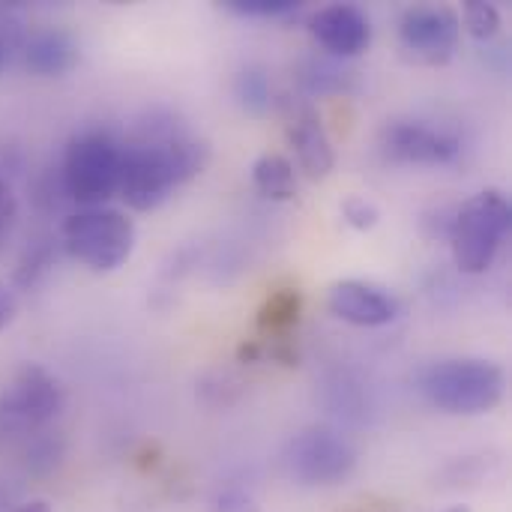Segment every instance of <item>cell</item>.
I'll return each instance as SVG.
<instances>
[{
	"instance_id": "603a6c76",
	"label": "cell",
	"mask_w": 512,
	"mask_h": 512,
	"mask_svg": "<svg viewBox=\"0 0 512 512\" xmlns=\"http://www.w3.org/2000/svg\"><path fill=\"white\" fill-rule=\"evenodd\" d=\"M237 15H252V18H276V15H291L297 12L300 3L294 0H228L225 3Z\"/></svg>"
},
{
	"instance_id": "30bf717a",
	"label": "cell",
	"mask_w": 512,
	"mask_h": 512,
	"mask_svg": "<svg viewBox=\"0 0 512 512\" xmlns=\"http://www.w3.org/2000/svg\"><path fill=\"white\" fill-rule=\"evenodd\" d=\"M327 309L351 327H387L399 318V300L360 279H342L327 294Z\"/></svg>"
},
{
	"instance_id": "9a60e30c",
	"label": "cell",
	"mask_w": 512,
	"mask_h": 512,
	"mask_svg": "<svg viewBox=\"0 0 512 512\" xmlns=\"http://www.w3.org/2000/svg\"><path fill=\"white\" fill-rule=\"evenodd\" d=\"M297 321H300V294L294 288L270 294L267 303L261 306V315H258V327L270 336L288 333Z\"/></svg>"
},
{
	"instance_id": "4fadbf2b",
	"label": "cell",
	"mask_w": 512,
	"mask_h": 512,
	"mask_svg": "<svg viewBox=\"0 0 512 512\" xmlns=\"http://www.w3.org/2000/svg\"><path fill=\"white\" fill-rule=\"evenodd\" d=\"M24 66L39 78H60L78 63L75 39L60 27H42L24 39L21 48Z\"/></svg>"
},
{
	"instance_id": "5bb4252c",
	"label": "cell",
	"mask_w": 512,
	"mask_h": 512,
	"mask_svg": "<svg viewBox=\"0 0 512 512\" xmlns=\"http://www.w3.org/2000/svg\"><path fill=\"white\" fill-rule=\"evenodd\" d=\"M255 189L270 201H291L297 195V174L294 165L279 153H264L252 165Z\"/></svg>"
},
{
	"instance_id": "d6986e66",
	"label": "cell",
	"mask_w": 512,
	"mask_h": 512,
	"mask_svg": "<svg viewBox=\"0 0 512 512\" xmlns=\"http://www.w3.org/2000/svg\"><path fill=\"white\" fill-rule=\"evenodd\" d=\"M24 39H27L24 21L12 12V6L0 3V72H6L12 60L21 54Z\"/></svg>"
},
{
	"instance_id": "3957f363",
	"label": "cell",
	"mask_w": 512,
	"mask_h": 512,
	"mask_svg": "<svg viewBox=\"0 0 512 512\" xmlns=\"http://www.w3.org/2000/svg\"><path fill=\"white\" fill-rule=\"evenodd\" d=\"M510 228L512 207L504 192L486 189L468 198L462 207H456L447 237L453 246L456 267L468 276L486 273L495 264L504 240L510 237Z\"/></svg>"
},
{
	"instance_id": "484cf974",
	"label": "cell",
	"mask_w": 512,
	"mask_h": 512,
	"mask_svg": "<svg viewBox=\"0 0 512 512\" xmlns=\"http://www.w3.org/2000/svg\"><path fill=\"white\" fill-rule=\"evenodd\" d=\"M15 512H54L51 510V504L48 501H24V504H18Z\"/></svg>"
},
{
	"instance_id": "9c48e42d",
	"label": "cell",
	"mask_w": 512,
	"mask_h": 512,
	"mask_svg": "<svg viewBox=\"0 0 512 512\" xmlns=\"http://www.w3.org/2000/svg\"><path fill=\"white\" fill-rule=\"evenodd\" d=\"M381 156L396 165H450L462 153L453 132L426 126L420 120H396L378 138Z\"/></svg>"
},
{
	"instance_id": "d4e9b609",
	"label": "cell",
	"mask_w": 512,
	"mask_h": 512,
	"mask_svg": "<svg viewBox=\"0 0 512 512\" xmlns=\"http://www.w3.org/2000/svg\"><path fill=\"white\" fill-rule=\"evenodd\" d=\"M15 312H18V303H15V294H12V291H6V288L0 285V330L12 324V318H15Z\"/></svg>"
},
{
	"instance_id": "5b68a950",
	"label": "cell",
	"mask_w": 512,
	"mask_h": 512,
	"mask_svg": "<svg viewBox=\"0 0 512 512\" xmlns=\"http://www.w3.org/2000/svg\"><path fill=\"white\" fill-rule=\"evenodd\" d=\"M63 246L93 273L120 270L135 249V225L120 210L84 207L63 222Z\"/></svg>"
},
{
	"instance_id": "e0dca14e",
	"label": "cell",
	"mask_w": 512,
	"mask_h": 512,
	"mask_svg": "<svg viewBox=\"0 0 512 512\" xmlns=\"http://www.w3.org/2000/svg\"><path fill=\"white\" fill-rule=\"evenodd\" d=\"M54 264V249H51V240H36L24 249L21 261H18V270H15V285L18 288H33L45 273L48 267Z\"/></svg>"
},
{
	"instance_id": "2e32d148",
	"label": "cell",
	"mask_w": 512,
	"mask_h": 512,
	"mask_svg": "<svg viewBox=\"0 0 512 512\" xmlns=\"http://www.w3.org/2000/svg\"><path fill=\"white\" fill-rule=\"evenodd\" d=\"M234 96L240 102V108H246L249 114H264L273 105V84L270 75L261 66H246L243 72H237L234 78Z\"/></svg>"
},
{
	"instance_id": "6da1fadb",
	"label": "cell",
	"mask_w": 512,
	"mask_h": 512,
	"mask_svg": "<svg viewBox=\"0 0 512 512\" xmlns=\"http://www.w3.org/2000/svg\"><path fill=\"white\" fill-rule=\"evenodd\" d=\"M210 162V147L198 138L174 132L168 138L135 141L123 147L120 165V198L132 210H156L171 192L195 180Z\"/></svg>"
},
{
	"instance_id": "8992f818",
	"label": "cell",
	"mask_w": 512,
	"mask_h": 512,
	"mask_svg": "<svg viewBox=\"0 0 512 512\" xmlns=\"http://www.w3.org/2000/svg\"><path fill=\"white\" fill-rule=\"evenodd\" d=\"M285 471L300 486H336L357 468V450L333 429H306L285 447Z\"/></svg>"
},
{
	"instance_id": "ac0fdd59",
	"label": "cell",
	"mask_w": 512,
	"mask_h": 512,
	"mask_svg": "<svg viewBox=\"0 0 512 512\" xmlns=\"http://www.w3.org/2000/svg\"><path fill=\"white\" fill-rule=\"evenodd\" d=\"M351 78V72H345L342 66H336L333 60H309L303 66L300 81L306 84L309 93H333V90H345V81Z\"/></svg>"
},
{
	"instance_id": "7402d4cb",
	"label": "cell",
	"mask_w": 512,
	"mask_h": 512,
	"mask_svg": "<svg viewBox=\"0 0 512 512\" xmlns=\"http://www.w3.org/2000/svg\"><path fill=\"white\" fill-rule=\"evenodd\" d=\"M210 512H261V504L249 489L225 486L210 498Z\"/></svg>"
},
{
	"instance_id": "8fae6325",
	"label": "cell",
	"mask_w": 512,
	"mask_h": 512,
	"mask_svg": "<svg viewBox=\"0 0 512 512\" xmlns=\"http://www.w3.org/2000/svg\"><path fill=\"white\" fill-rule=\"evenodd\" d=\"M309 30L315 42L330 57H339V60L363 54L372 42V24L366 12L354 3H330L318 9L309 21Z\"/></svg>"
},
{
	"instance_id": "ffe728a7",
	"label": "cell",
	"mask_w": 512,
	"mask_h": 512,
	"mask_svg": "<svg viewBox=\"0 0 512 512\" xmlns=\"http://www.w3.org/2000/svg\"><path fill=\"white\" fill-rule=\"evenodd\" d=\"M465 24H468V33L474 39L486 42L501 30V9L489 0H468L465 3Z\"/></svg>"
},
{
	"instance_id": "cb8c5ba5",
	"label": "cell",
	"mask_w": 512,
	"mask_h": 512,
	"mask_svg": "<svg viewBox=\"0 0 512 512\" xmlns=\"http://www.w3.org/2000/svg\"><path fill=\"white\" fill-rule=\"evenodd\" d=\"M15 213H18V201H15V192L12 186L6 183V177L0 174V234H6L15 222Z\"/></svg>"
},
{
	"instance_id": "52a82bcc",
	"label": "cell",
	"mask_w": 512,
	"mask_h": 512,
	"mask_svg": "<svg viewBox=\"0 0 512 512\" xmlns=\"http://www.w3.org/2000/svg\"><path fill=\"white\" fill-rule=\"evenodd\" d=\"M63 405L66 393L60 381L39 363H27L15 372L0 396V423H6V429L33 432L54 423Z\"/></svg>"
},
{
	"instance_id": "4316f807",
	"label": "cell",
	"mask_w": 512,
	"mask_h": 512,
	"mask_svg": "<svg viewBox=\"0 0 512 512\" xmlns=\"http://www.w3.org/2000/svg\"><path fill=\"white\" fill-rule=\"evenodd\" d=\"M441 512H471V507H465V504H456V507H447V510Z\"/></svg>"
},
{
	"instance_id": "ba28073f",
	"label": "cell",
	"mask_w": 512,
	"mask_h": 512,
	"mask_svg": "<svg viewBox=\"0 0 512 512\" xmlns=\"http://www.w3.org/2000/svg\"><path fill=\"white\" fill-rule=\"evenodd\" d=\"M462 21L447 6H411L399 21V45L405 60L420 66H444L456 57Z\"/></svg>"
},
{
	"instance_id": "7c38bea8",
	"label": "cell",
	"mask_w": 512,
	"mask_h": 512,
	"mask_svg": "<svg viewBox=\"0 0 512 512\" xmlns=\"http://www.w3.org/2000/svg\"><path fill=\"white\" fill-rule=\"evenodd\" d=\"M288 138H291V147L297 153V162H300V168H303V174L309 180H324L333 171L336 153H333V144L327 138L324 123H321V114L312 105H303L291 117Z\"/></svg>"
},
{
	"instance_id": "44dd1931",
	"label": "cell",
	"mask_w": 512,
	"mask_h": 512,
	"mask_svg": "<svg viewBox=\"0 0 512 512\" xmlns=\"http://www.w3.org/2000/svg\"><path fill=\"white\" fill-rule=\"evenodd\" d=\"M342 219L354 228V231H372L381 222V210L375 201L363 198V195H351L342 201Z\"/></svg>"
},
{
	"instance_id": "7a4b0ae2",
	"label": "cell",
	"mask_w": 512,
	"mask_h": 512,
	"mask_svg": "<svg viewBox=\"0 0 512 512\" xmlns=\"http://www.w3.org/2000/svg\"><path fill=\"white\" fill-rule=\"evenodd\" d=\"M507 375L492 360H441L423 369L420 393L426 402L444 414L480 417L501 405Z\"/></svg>"
},
{
	"instance_id": "277c9868",
	"label": "cell",
	"mask_w": 512,
	"mask_h": 512,
	"mask_svg": "<svg viewBox=\"0 0 512 512\" xmlns=\"http://www.w3.org/2000/svg\"><path fill=\"white\" fill-rule=\"evenodd\" d=\"M123 144L108 132H81L69 141L60 183L66 198L81 207H105L108 198L120 192Z\"/></svg>"
}]
</instances>
